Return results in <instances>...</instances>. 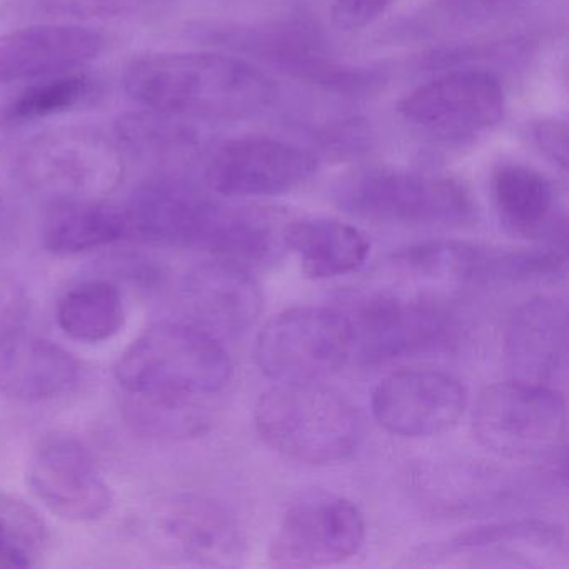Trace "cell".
I'll use <instances>...</instances> for the list:
<instances>
[{
  "label": "cell",
  "instance_id": "3957f363",
  "mask_svg": "<svg viewBox=\"0 0 569 569\" xmlns=\"http://www.w3.org/2000/svg\"><path fill=\"white\" fill-rule=\"evenodd\" d=\"M254 425L272 451L311 466L346 461L362 436L358 408L322 381L278 382L259 398Z\"/></svg>",
  "mask_w": 569,
  "mask_h": 569
},
{
  "label": "cell",
  "instance_id": "d6a6232c",
  "mask_svg": "<svg viewBox=\"0 0 569 569\" xmlns=\"http://www.w3.org/2000/svg\"><path fill=\"white\" fill-rule=\"evenodd\" d=\"M536 146L545 152L552 162L568 166V122L565 119H545L536 122L532 128Z\"/></svg>",
  "mask_w": 569,
  "mask_h": 569
},
{
  "label": "cell",
  "instance_id": "83f0119b",
  "mask_svg": "<svg viewBox=\"0 0 569 569\" xmlns=\"http://www.w3.org/2000/svg\"><path fill=\"white\" fill-rule=\"evenodd\" d=\"M94 92V81L81 71L48 76L28 86L6 108L2 121L24 126L66 114L84 104Z\"/></svg>",
  "mask_w": 569,
  "mask_h": 569
},
{
  "label": "cell",
  "instance_id": "5b68a950",
  "mask_svg": "<svg viewBox=\"0 0 569 569\" xmlns=\"http://www.w3.org/2000/svg\"><path fill=\"white\" fill-rule=\"evenodd\" d=\"M335 199L359 218L395 224H456L475 214L471 196L455 179L392 166L342 176Z\"/></svg>",
  "mask_w": 569,
  "mask_h": 569
},
{
  "label": "cell",
  "instance_id": "d6986e66",
  "mask_svg": "<svg viewBox=\"0 0 569 569\" xmlns=\"http://www.w3.org/2000/svg\"><path fill=\"white\" fill-rule=\"evenodd\" d=\"M191 322L212 335H239L258 322L262 295L239 262L216 258L192 268L181 286Z\"/></svg>",
  "mask_w": 569,
  "mask_h": 569
},
{
  "label": "cell",
  "instance_id": "ac0fdd59",
  "mask_svg": "<svg viewBox=\"0 0 569 569\" xmlns=\"http://www.w3.org/2000/svg\"><path fill=\"white\" fill-rule=\"evenodd\" d=\"M108 38L91 28L41 24L0 34V84L78 71L98 59Z\"/></svg>",
  "mask_w": 569,
  "mask_h": 569
},
{
  "label": "cell",
  "instance_id": "603a6c76",
  "mask_svg": "<svg viewBox=\"0 0 569 569\" xmlns=\"http://www.w3.org/2000/svg\"><path fill=\"white\" fill-rule=\"evenodd\" d=\"M42 244L52 254L74 256L128 239L122 206L106 199L52 201L42 221Z\"/></svg>",
  "mask_w": 569,
  "mask_h": 569
},
{
  "label": "cell",
  "instance_id": "d4e9b609",
  "mask_svg": "<svg viewBox=\"0 0 569 569\" xmlns=\"http://www.w3.org/2000/svg\"><path fill=\"white\" fill-rule=\"evenodd\" d=\"M206 396L124 391V418L138 435L159 441L198 438L211 428Z\"/></svg>",
  "mask_w": 569,
  "mask_h": 569
},
{
  "label": "cell",
  "instance_id": "277c9868",
  "mask_svg": "<svg viewBox=\"0 0 569 569\" xmlns=\"http://www.w3.org/2000/svg\"><path fill=\"white\" fill-rule=\"evenodd\" d=\"M124 391L208 396L221 391L232 362L218 336L194 322H159L122 352L114 368Z\"/></svg>",
  "mask_w": 569,
  "mask_h": 569
},
{
  "label": "cell",
  "instance_id": "4dcf8cb0",
  "mask_svg": "<svg viewBox=\"0 0 569 569\" xmlns=\"http://www.w3.org/2000/svg\"><path fill=\"white\" fill-rule=\"evenodd\" d=\"M528 0H438L435 14L449 24H475L516 11Z\"/></svg>",
  "mask_w": 569,
  "mask_h": 569
},
{
  "label": "cell",
  "instance_id": "2e32d148",
  "mask_svg": "<svg viewBox=\"0 0 569 569\" xmlns=\"http://www.w3.org/2000/svg\"><path fill=\"white\" fill-rule=\"evenodd\" d=\"M151 532L166 555L194 565H229L241 548L234 516L209 496L182 492L152 511Z\"/></svg>",
  "mask_w": 569,
  "mask_h": 569
},
{
  "label": "cell",
  "instance_id": "ffe728a7",
  "mask_svg": "<svg viewBox=\"0 0 569 569\" xmlns=\"http://www.w3.org/2000/svg\"><path fill=\"white\" fill-rule=\"evenodd\" d=\"M81 368L71 352L21 325L0 328V392L21 402L51 401L78 386Z\"/></svg>",
  "mask_w": 569,
  "mask_h": 569
},
{
  "label": "cell",
  "instance_id": "9a60e30c",
  "mask_svg": "<svg viewBox=\"0 0 569 569\" xmlns=\"http://www.w3.org/2000/svg\"><path fill=\"white\" fill-rule=\"evenodd\" d=\"M468 406V392L455 376L429 369L398 371L372 391L378 425L399 438H428L458 425Z\"/></svg>",
  "mask_w": 569,
  "mask_h": 569
},
{
  "label": "cell",
  "instance_id": "9c48e42d",
  "mask_svg": "<svg viewBox=\"0 0 569 569\" xmlns=\"http://www.w3.org/2000/svg\"><path fill=\"white\" fill-rule=\"evenodd\" d=\"M352 355L369 365L411 358L448 345L456 335L451 312L428 298L375 292L351 299Z\"/></svg>",
  "mask_w": 569,
  "mask_h": 569
},
{
  "label": "cell",
  "instance_id": "f546056e",
  "mask_svg": "<svg viewBox=\"0 0 569 569\" xmlns=\"http://www.w3.org/2000/svg\"><path fill=\"white\" fill-rule=\"evenodd\" d=\"M142 2L144 0H22V6L54 18H101L124 14Z\"/></svg>",
  "mask_w": 569,
  "mask_h": 569
},
{
  "label": "cell",
  "instance_id": "f1b7e54d",
  "mask_svg": "<svg viewBox=\"0 0 569 569\" xmlns=\"http://www.w3.org/2000/svg\"><path fill=\"white\" fill-rule=\"evenodd\" d=\"M48 528L22 499L0 495V568H32L48 548Z\"/></svg>",
  "mask_w": 569,
  "mask_h": 569
},
{
  "label": "cell",
  "instance_id": "8992f818",
  "mask_svg": "<svg viewBox=\"0 0 569 569\" xmlns=\"http://www.w3.org/2000/svg\"><path fill=\"white\" fill-rule=\"evenodd\" d=\"M19 181L51 201L106 199L124 178L121 148L94 129L66 128L29 141L16 161Z\"/></svg>",
  "mask_w": 569,
  "mask_h": 569
},
{
  "label": "cell",
  "instance_id": "7402d4cb",
  "mask_svg": "<svg viewBox=\"0 0 569 569\" xmlns=\"http://www.w3.org/2000/svg\"><path fill=\"white\" fill-rule=\"evenodd\" d=\"M281 238L311 279L349 274L365 264L371 251L358 228L338 219H299L286 226Z\"/></svg>",
  "mask_w": 569,
  "mask_h": 569
},
{
  "label": "cell",
  "instance_id": "52a82bcc",
  "mask_svg": "<svg viewBox=\"0 0 569 569\" xmlns=\"http://www.w3.org/2000/svg\"><path fill=\"white\" fill-rule=\"evenodd\" d=\"M472 431L482 448L502 458H546L565 445L566 402L548 386L496 382L479 395Z\"/></svg>",
  "mask_w": 569,
  "mask_h": 569
},
{
  "label": "cell",
  "instance_id": "e0dca14e",
  "mask_svg": "<svg viewBox=\"0 0 569 569\" xmlns=\"http://www.w3.org/2000/svg\"><path fill=\"white\" fill-rule=\"evenodd\" d=\"M505 361L511 379L555 388L568 369V306L539 296L522 302L509 319Z\"/></svg>",
  "mask_w": 569,
  "mask_h": 569
},
{
  "label": "cell",
  "instance_id": "4fadbf2b",
  "mask_svg": "<svg viewBox=\"0 0 569 569\" xmlns=\"http://www.w3.org/2000/svg\"><path fill=\"white\" fill-rule=\"evenodd\" d=\"M32 495L66 521H98L112 506L111 489L84 442L68 432L39 441L28 472Z\"/></svg>",
  "mask_w": 569,
  "mask_h": 569
},
{
  "label": "cell",
  "instance_id": "44dd1931",
  "mask_svg": "<svg viewBox=\"0 0 569 569\" xmlns=\"http://www.w3.org/2000/svg\"><path fill=\"white\" fill-rule=\"evenodd\" d=\"M565 535L558 526L538 519L498 522L461 532L429 549L431 558L511 559L515 565H542V559L565 556Z\"/></svg>",
  "mask_w": 569,
  "mask_h": 569
},
{
  "label": "cell",
  "instance_id": "ba28073f",
  "mask_svg": "<svg viewBox=\"0 0 569 569\" xmlns=\"http://www.w3.org/2000/svg\"><path fill=\"white\" fill-rule=\"evenodd\" d=\"M352 356L341 309L296 306L269 319L254 345L256 365L276 382L325 381Z\"/></svg>",
  "mask_w": 569,
  "mask_h": 569
},
{
  "label": "cell",
  "instance_id": "7c38bea8",
  "mask_svg": "<svg viewBox=\"0 0 569 569\" xmlns=\"http://www.w3.org/2000/svg\"><path fill=\"white\" fill-rule=\"evenodd\" d=\"M365 536L358 506L339 496H308L286 511L269 561L276 568L338 565L358 552Z\"/></svg>",
  "mask_w": 569,
  "mask_h": 569
},
{
  "label": "cell",
  "instance_id": "8fae6325",
  "mask_svg": "<svg viewBox=\"0 0 569 569\" xmlns=\"http://www.w3.org/2000/svg\"><path fill=\"white\" fill-rule=\"evenodd\" d=\"M505 89L492 72L458 69L409 92L399 112L421 131L448 141L485 134L505 118Z\"/></svg>",
  "mask_w": 569,
  "mask_h": 569
},
{
  "label": "cell",
  "instance_id": "484cf974",
  "mask_svg": "<svg viewBox=\"0 0 569 569\" xmlns=\"http://www.w3.org/2000/svg\"><path fill=\"white\" fill-rule=\"evenodd\" d=\"M56 316L62 331L76 341H108L124 328V301L114 282L89 279L62 296Z\"/></svg>",
  "mask_w": 569,
  "mask_h": 569
},
{
  "label": "cell",
  "instance_id": "4316f807",
  "mask_svg": "<svg viewBox=\"0 0 569 569\" xmlns=\"http://www.w3.org/2000/svg\"><path fill=\"white\" fill-rule=\"evenodd\" d=\"M132 112L118 122L119 148L142 161L178 162L191 156L199 146V134L189 119L168 112L154 111Z\"/></svg>",
  "mask_w": 569,
  "mask_h": 569
},
{
  "label": "cell",
  "instance_id": "30bf717a",
  "mask_svg": "<svg viewBox=\"0 0 569 569\" xmlns=\"http://www.w3.org/2000/svg\"><path fill=\"white\" fill-rule=\"evenodd\" d=\"M566 246L506 249L478 242L438 239L395 252L396 266L442 281L492 284L558 276L566 266Z\"/></svg>",
  "mask_w": 569,
  "mask_h": 569
},
{
  "label": "cell",
  "instance_id": "6da1fadb",
  "mask_svg": "<svg viewBox=\"0 0 569 569\" xmlns=\"http://www.w3.org/2000/svg\"><path fill=\"white\" fill-rule=\"evenodd\" d=\"M124 88L142 108L189 121L251 118L274 102L278 88L249 62L216 52H162L134 59Z\"/></svg>",
  "mask_w": 569,
  "mask_h": 569
},
{
  "label": "cell",
  "instance_id": "cb8c5ba5",
  "mask_svg": "<svg viewBox=\"0 0 569 569\" xmlns=\"http://www.w3.org/2000/svg\"><path fill=\"white\" fill-rule=\"evenodd\" d=\"M491 191L509 231L529 239L558 232L555 189L541 172L521 164L501 166L492 176Z\"/></svg>",
  "mask_w": 569,
  "mask_h": 569
},
{
  "label": "cell",
  "instance_id": "7a4b0ae2",
  "mask_svg": "<svg viewBox=\"0 0 569 569\" xmlns=\"http://www.w3.org/2000/svg\"><path fill=\"white\" fill-rule=\"evenodd\" d=\"M128 239L198 249L236 262H259L274 232L258 212L229 208L179 179L146 182L124 206Z\"/></svg>",
  "mask_w": 569,
  "mask_h": 569
},
{
  "label": "cell",
  "instance_id": "1f68e13d",
  "mask_svg": "<svg viewBox=\"0 0 569 569\" xmlns=\"http://www.w3.org/2000/svg\"><path fill=\"white\" fill-rule=\"evenodd\" d=\"M395 0H335L331 21L339 31L352 32L368 28L386 14Z\"/></svg>",
  "mask_w": 569,
  "mask_h": 569
},
{
  "label": "cell",
  "instance_id": "5bb4252c",
  "mask_svg": "<svg viewBox=\"0 0 569 569\" xmlns=\"http://www.w3.org/2000/svg\"><path fill=\"white\" fill-rule=\"evenodd\" d=\"M318 168L315 154L291 142L244 138L221 146L209 159L204 178L222 198H268L299 188Z\"/></svg>",
  "mask_w": 569,
  "mask_h": 569
}]
</instances>
